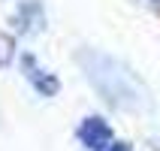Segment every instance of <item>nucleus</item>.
Segmentation results:
<instances>
[{"mask_svg":"<svg viewBox=\"0 0 160 151\" xmlns=\"http://www.w3.org/2000/svg\"><path fill=\"white\" fill-rule=\"evenodd\" d=\"M21 67H24V76L33 82V88L39 91V94L52 97L54 91H58V82H54V76H48L42 67H36V61L30 58V54H27V58H21Z\"/></svg>","mask_w":160,"mask_h":151,"instance_id":"7ed1b4c3","label":"nucleus"},{"mask_svg":"<svg viewBox=\"0 0 160 151\" xmlns=\"http://www.w3.org/2000/svg\"><path fill=\"white\" fill-rule=\"evenodd\" d=\"M112 151H130L127 145H112Z\"/></svg>","mask_w":160,"mask_h":151,"instance_id":"20e7f679","label":"nucleus"},{"mask_svg":"<svg viewBox=\"0 0 160 151\" xmlns=\"http://www.w3.org/2000/svg\"><path fill=\"white\" fill-rule=\"evenodd\" d=\"M79 136H82V142L88 145L91 151H103L109 142H112V130H109V124L103 121V118H85Z\"/></svg>","mask_w":160,"mask_h":151,"instance_id":"f03ea898","label":"nucleus"},{"mask_svg":"<svg viewBox=\"0 0 160 151\" xmlns=\"http://www.w3.org/2000/svg\"><path fill=\"white\" fill-rule=\"evenodd\" d=\"M79 63L88 82L94 85L103 100H109L112 106L121 109H145L151 106V97H148V88H145L139 76H136L127 63H121L118 58H109L103 52H94V48H82L79 52Z\"/></svg>","mask_w":160,"mask_h":151,"instance_id":"f257e3e1","label":"nucleus"}]
</instances>
